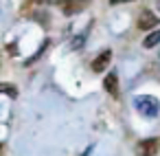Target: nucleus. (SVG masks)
<instances>
[{
    "mask_svg": "<svg viewBox=\"0 0 160 156\" xmlns=\"http://www.w3.org/2000/svg\"><path fill=\"white\" fill-rule=\"evenodd\" d=\"M86 35H88V33H81V35L72 38V42H70V49H72V51H79V49L83 46V42H86Z\"/></svg>",
    "mask_w": 160,
    "mask_h": 156,
    "instance_id": "obj_7",
    "label": "nucleus"
},
{
    "mask_svg": "<svg viewBox=\"0 0 160 156\" xmlns=\"http://www.w3.org/2000/svg\"><path fill=\"white\" fill-rule=\"evenodd\" d=\"M158 24V20H156V16L149 11V9H145L142 13H140V18H138V29H151V27H156Z\"/></svg>",
    "mask_w": 160,
    "mask_h": 156,
    "instance_id": "obj_4",
    "label": "nucleus"
},
{
    "mask_svg": "<svg viewBox=\"0 0 160 156\" xmlns=\"http://www.w3.org/2000/svg\"><path fill=\"white\" fill-rule=\"evenodd\" d=\"M110 57H112V51H103V53H99V55L94 57V62H92V70H94V73H103L105 66L110 64Z\"/></svg>",
    "mask_w": 160,
    "mask_h": 156,
    "instance_id": "obj_3",
    "label": "nucleus"
},
{
    "mask_svg": "<svg viewBox=\"0 0 160 156\" xmlns=\"http://www.w3.org/2000/svg\"><path fill=\"white\" fill-rule=\"evenodd\" d=\"M112 5H121V3H132V0H110Z\"/></svg>",
    "mask_w": 160,
    "mask_h": 156,
    "instance_id": "obj_9",
    "label": "nucleus"
},
{
    "mask_svg": "<svg viewBox=\"0 0 160 156\" xmlns=\"http://www.w3.org/2000/svg\"><path fill=\"white\" fill-rule=\"evenodd\" d=\"M158 149H160L158 138H145L138 143V156H156Z\"/></svg>",
    "mask_w": 160,
    "mask_h": 156,
    "instance_id": "obj_2",
    "label": "nucleus"
},
{
    "mask_svg": "<svg viewBox=\"0 0 160 156\" xmlns=\"http://www.w3.org/2000/svg\"><path fill=\"white\" fill-rule=\"evenodd\" d=\"M103 88H105L112 97L118 95V77H116V73H108V75H105V79H103Z\"/></svg>",
    "mask_w": 160,
    "mask_h": 156,
    "instance_id": "obj_5",
    "label": "nucleus"
},
{
    "mask_svg": "<svg viewBox=\"0 0 160 156\" xmlns=\"http://www.w3.org/2000/svg\"><path fill=\"white\" fill-rule=\"evenodd\" d=\"M2 92H7V95H11V97H18V92H16V90H13L11 86H7V84L2 86Z\"/></svg>",
    "mask_w": 160,
    "mask_h": 156,
    "instance_id": "obj_8",
    "label": "nucleus"
},
{
    "mask_svg": "<svg viewBox=\"0 0 160 156\" xmlns=\"http://www.w3.org/2000/svg\"><path fill=\"white\" fill-rule=\"evenodd\" d=\"M156 44H160V29L151 31V33L145 38V42H142V46H145V49H153Z\"/></svg>",
    "mask_w": 160,
    "mask_h": 156,
    "instance_id": "obj_6",
    "label": "nucleus"
},
{
    "mask_svg": "<svg viewBox=\"0 0 160 156\" xmlns=\"http://www.w3.org/2000/svg\"><path fill=\"white\" fill-rule=\"evenodd\" d=\"M134 108H136L140 114L149 117V119H153V117L160 114V101H158L156 97H151V95H140V97H136V99H134Z\"/></svg>",
    "mask_w": 160,
    "mask_h": 156,
    "instance_id": "obj_1",
    "label": "nucleus"
}]
</instances>
